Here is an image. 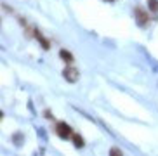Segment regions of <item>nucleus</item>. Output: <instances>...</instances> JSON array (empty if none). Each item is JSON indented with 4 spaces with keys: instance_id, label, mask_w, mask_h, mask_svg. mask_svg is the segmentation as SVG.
<instances>
[{
    "instance_id": "obj_4",
    "label": "nucleus",
    "mask_w": 158,
    "mask_h": 156,
    "mask_svg": "<svg viewBox=\"0 0 158 156\" xmlns=\"http://www.w3.org/2000/svg\"><path fill=\"white\" fill-rule=\"evenodd\" d=\"M33 35L37 37V40L40 42V45H42L44 49H45V51H47V49H51V43H49V40H47V38L44 37V35H42L40 31H38L37 28H33Z\"/></svg>"
},
{
    "instance_id": "obj_2",
    "label": "nucleus",
    "mask_w": 158,
    "mask_h": 156,
    "mask_svg": "<svg viewBox=\"0 0 158 156\" xmlns=\"http://www.w3.org/2000/svg\"><path fill=\"white\" fill-rule=\"evenodd\" d=\"M56 133L61 139H71L73 137V129L68 123H64V121H59L56 125Z\"/></svg>"
},
{
    "instance_id": "obj_1",
    "label": "nucleus",
    "mask_w": 158,
    "mask_h": 156,
    "mask_svg": "<svg viewBox=\"0 0 158 156\" xmlns=\"http://www.w3.org/2000/svg\"><path fill=\"white\" fill-rule=\"evenodd\" d=\"M63 76H64L66 82L75 83V82H78L80 73H78V69H77V68H73V64H68L64 69H63Z\"/></svg>"
},
{
    "instance_id": "obj_9",
    "label": "nucleus",
    "mask_w": 158,
    "mask_h": 156,
    "mask_svg": "<svg viewBox=\"0 0 158 156\" xmlns=\"http://www.w3.org/2000/svg\"><path fill=\"white\" fill-rule=\"evenodd\" d=\"M110 2H113V0H110Z\"/></svg>"
},
{
    "instance_id": "obj_3",
    "label": "nucleus",
    "mask_w": 158,
    "mask_h": 156,
    "mask_svg": "<svg viewBox=\"0 0 158 156\" xmlns=\"http://www.w3.org/2000/svg\"><path fill=\"white\" fill-rule=\"evenodd\" d=\"M134 16H135V21H137V24L139 26H148L149 21H151V18H149V14L146 12L144 9H141V7H135L134 9Z\"/></svg>"
},
{
    "instance_id": "obj_6",
    "label": "nucleus",
    "mask_w": 158,
    "mask_h": 156,
    "mask_svg": "<svg viewBox=\"0 0 158 156\" xmlns=\"http://www.w3.org/2000/svg\"><path fill=\"white\" fill-rule=\"evenodd\" d=\"M71 139H73V144H75V147H78V149H80V147H84V139H82V135H78V133H73V137H71Z\"/></svg>"
},
{
    "instance_id": "obj_5",
    "label": "nucleus",
    "mask_w": 158,
    "mask_h": 156,
    "mask_svg": "<svg viewBox=\"0 0 158 156\" xmlns=\"http://www.w3.org/2000/svg\"><path fill=\"white\" fill-rule=\"evenodd\" d=\"M59 55H61V59L64 61L66 64H73L75 57H73V54H71V52H68V51H66V49H63V51L59 52Z\"/></svg>"
},
{
    "instance_id": "obj_7",
    "label": "nucleus",
    "mask_w": 158,
    "mask_h": 156,
    "mask_svg": "<svg viewBox=\"0 0 158 156\" xmlns=\"http://www.w3.org/2000/svg\"><path fill=\"white\" fill-rule=\"evenodd\" d=\"M148 9L151 12H158V0H148Z\"/></svg>"
},
{
    "instance_id": "obj_8",
    "label": "nucleus",
    "mask_w": 158,
    "mask_h": 156,
    "mask_svg": "<svg viewBox=\"0 0 158 156\" xmlns=\"http://www.w3.org/2000/svg\"><path fill=\"white\" fill-rule=\"evenodd\" d=\"M110 154H123V153H122L120 149H116V147H111V149H110Z\"/></svg>"
}]
</instances>
